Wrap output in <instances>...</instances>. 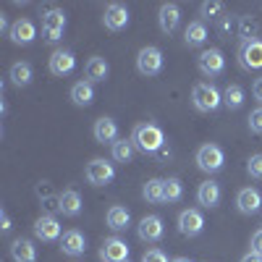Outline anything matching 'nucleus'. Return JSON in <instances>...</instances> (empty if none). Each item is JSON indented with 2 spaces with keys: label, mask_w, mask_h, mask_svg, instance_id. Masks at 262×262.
<instances>
[{
  "label": "nucleus",
  "mask_w": 262,
  "mask_h": 262,
  "mask_svg": "<svg viewBox=\"0 0 262 262\" xmlns=\"http://www.w3.org/2000/svg\"><path fill=\"white\" fill-rule=\"evenodd\" d=\"M242 262H262V254H257V252H249V254H244V257H242Z\"/></svg>",
  "instance_id": "42"
},
{
  "label": "nucleus",
  "mask_w": 262,
  "mask_h": 262,
  "mask_svg": "<svg viewBox=\"0 0 262 262\" xmlns=\"http://www.w3.org/2000/svg\"><path fill=\"white\" fill-rule=\"evenodd\" d=\"M105 223H107V228H111V231H126L128 223H131V215H128L126 207L113 205L111 210H107V215H105Z\"/></svg>",
  "instance_id": "27"
},
{
  "label": "nucleus",
  "mask_w": 262,
  "mask_h": 262,
  "mask_svg": "<svg viewBox=\"0 0 262 262\" xmlns=\"http://www.w3.org/2000/svg\"><path fill=\"white\" fill-rule=\"evenodd\" d=\"M170 262H191V259H186V257H176V259H170Z\"/></svg>",
  "instance_id": "43"
},
{
  "label": "nucleus",
  "mask_w": 262,
  "mask_h": 262,
  "mask_svg": "<svg viewBox=\"0 0 262 262\" xmlns=\"http://www.w3.org/2000/svg\"><path fill=\"white\" fill-rule=\"evenodd\" d=\"M0 223H3V226H0L3 231H11V217H8V212H6V210H0Z\"/></svg>",
  "instance_id": "41"
},
{
  "label": "nucleus",
  "mask_w": 262,
  "mask_h": 262,
  "mask_svg": "<svg viewBox=\"0 0 262 262\" xmlns=\"http://www.w3.org/2000/svg\"><path fill=\"white\" fill-rule=\"evenodd\" d=\"M207 37H210V32L205 27V21H191V24L186 27V32H184V42L189 48H202L207 42Z\"/></svg>",
  "instance_id": "24"
},
{
  "label": "nucleus",
  "mask_w": 262,
  "mask_h": 262,
  "mask_svg": "<svg viewBox=\"0 0 262 262\" xmlns=\"http://www.w3.org/2000/svg\"><path fill=\"white\" fill-rule=\"evenodd\" d=\"M163 53H160V48H152V45H147V48H142L139 50V55H137V71L142 74V76H158L160 71H163Z\"/></svg>",
  "instance_id": "5"
},
{
  "label": "nucleus",
  "mask_w": 262,
  "mask_h": 262,
  "mask_svg": "<svg viewBox=\"0 0 262 262\" xmlns=\"http://www.w3.org/2000/svg\"><path fill=\"white\" fill-rule=\"evenodd\" d=\"M158 21H160V29L165 34H173V32L179 29V24H181V8L176 3H163Z\"/></svg>",
  "instance_id": "19"
},
{
  "label": "nucleus",
  "mask_w": 262,
  "mask_h": 262,
  "mask_svg": "<svg viewBox=\"0 0 262 262\" xmlns=\"http://www.w3.org/2000/svg\"><path fill=\"white\" fill-rule=\"evenodd\" d=\"M236 34L242 37V42H254V39H259V24H257V18H252V16H238V21H236Z\"/></svg>",
  "instance_id": "28"
},
{
  "label": "nucleus",
  "mask_w": 262,
  "mask_h": 262,
  "mask_svg": "<svg viewBox=\"0 0 262 262\" xmlns=\"http://www.w3.org/2000/svg\"><path fill=\"white\" fill-rule=\"evenodd\" d=\"M71 102L76 105V107H90L92 102H95V86H92V81H76L74 86H71Z\"/></svg>",
  "instance_id": "21"
},
{
  "label": "nucleus",
  "mask_w": 262,
  "mask_h": 262,
  "mask_svg": "<svg viewBox=\"0 0 262 262\" xmlns=\"http://www.w3.org/2000/svg\"><path fill=\"white\" fill-rule=\"evenodd\" d=\"M236 207H238V212H242V215H254V212H259V210H262V194H259L257 189H252V186L242 189V191L236 194Z\"/></svg>",
  "instance_id": "13"
},
{
  "label": "nucleus",
  "mask_w": 262,
  "mask_h": 262,
  "mask_svg": "<svg viewBox=\"0 0 262 262\" xmlns=\"http://www.w3.org/2000/svg\"><path fill=\"white\" fill-rule=\"evenodd\" d=\"M131 142H134V147L139 152H144V155H158V152L165 147V134L155 123H139V126H134Z\"/></svg>",
  "instance_id": "1"
},
{
  "label": "nucleus",
  "mask_w": 262,
  "mask_h": 262,
  "mask_svg": "<svg viewBox=\"0 0 262 262\" xmlns=\"http://www.w3.org/2000/svg\"><path fill=\"white\" fill-rule=\"evenodd\" d=\"M137 233H139L142 242H147V244H158L160 238H163V233H165L163 217H160V215H144L142 221H139V226H137Z\"/></svg>",
  "instance_id": "9"
},
{
  "label": "nucleus",
  "mask_w": 262,
  "mask_h": 262,
  "mask_svg": "<svg viewBox=\"0 0 262 262\" xmlns=\"http://www.w3.org/2000/svg\"><path fill=\"white\" fill-rule=\"evenodd\" d=\"M8 37H11V42H16V45H32V42L37 39V27L29 18H18L11 27Z\"/></svg>",
  "instance_id": "17"
},
{
  "label": "nucleus",
  "mask_w": 262,
  "mask_h": 262,
  "mask_svg": "<svg viewBox=\"0 0 262 262\" xmlns=\"http://www.w3.org/2000/svg\"><path fill=\"white\" fill-rule=\"evenodd\" d=\"M252 252H257V254H262V228L252 236Z\"/></svg>",
  "instance_id": "40"
},
{
  "label": "nucleus",
  "mask_w": 262,
  "mask_h": 262,
  "mask_svg": "<svg viewBox=\"0 0 262 262\" xmlns=\"http://www.w3.org/2000/svg\"><path fill=\"white\" fill-rule=\"evenodd\" d=\"M84 176H86V181H90L92 186H107L116 179V168H113V163H107L102 158H95L92 163H86Z\"/></svg>",
  "instance_id": "6"
},
{
  "label": "nucleus",
  "mask_w": 262,
  "mask_h": 262,
  "mask_svg": "<svg viewBox=\"0 0 262 262\" xmlns=\"http://www.w3.org/2000/svg\"><path fill=\"white\" fill-rule=\"evenodd\" d=\"M196 66H200V74L202 76L215 79V76H221L226 71V55L217 50V48H210V50H205L200 58H196Z\"/></svg>",
  "instance_id": "7"
},
{
  "label": "nucleus",
  "mask_w": 262,
  "mask_h": 262,
  "mask_svg": "<svg viewBox=\"0 0 262 262\" xmlns=\"http://www.w3.org/2000/svg\"><path fill=\"white\" fill-rule=\"evenodd\" d=\"M60 196V212L69 215V217H76L81 212V194L76 189H66L58 194Z\"/></svg>",
  "instance_id": "26"
},
{
  "label": "nucleus",
  "mask_w": 262,
  "mask_h": 262,
  "mask_svg": "<svg viewBox=\"0 0 262 262\" xmlns=\"http://www.w3.org/2000/svg\"><path fill=\"white\" fill-rule=\"evenodd\" d=\"M37 196L42 202V210H45V215H53V212H60V196L53 194V186L48 181H39L37 184Z\"/></svg>",
  "instance_id": "22"
},
{
  "label": "nucleus",
  "mask_w": 262,
  "mask_h": 262,
  "mask_svg": "<svg viewBox=\"0 0 262 262\" xmlns=\"http://www.w3.org/2000/svg\"><path fill=\"white\" fill-rule=\"evenodd\" d=\"M142 262H168V257H165V252H160V249H149V252L142 254Z\"/></svg>",
  "instance_id": "38"
},
{
  "label": "nucleus",
  "mask_w": 262,
  "mask_h": 262,
  "mask_svg": "<svg viewBox=\"0 0 262 262\" xmlns=\"http://www.w3.org/2000/svg\"><path fill=\"white\" fill-rule=\"evenodd\" d=\"M74 66H76V58H74L71 50H53L48 69H50L53 76H69L74 71Z\"/></svg>",
  "instance_id": "12"
},
{
  "label": "nucleus",
  "mask_w": 262,
  "mask_h": 262,
  "mask_svg": "<svg viewBox=\"0 0 262 262\" xmlns=\"http://www.w3.org/2000/svg\"><path fill=\"white\" fill-rule=\"evenodd\" d=\"M249 128L254 131V134H262V105L249 113Z\"/></svg>",
  "instance_id": "37"
},
{
  "label": "nucleus",
  "mask_w": 262,
  "mask_h": 262,
  "mask_svg": "<svg viewBox=\"0 0 262 262\" xmlns=\"http://www.w3.org/2000/svg\"><path fill=\"white\" fill-rule=\"evenodd\" d=\"M223 3H217V0H207V3H202V16L205 18H221L217 13H223Z\"/></svg>",
  "instance_id": "35"
},
{
  "label": "nucleus",
  "mask_w": 262,
  "mask_h": 262,
  "mask_svg": "<svg viewBox=\"0 0 262 262\" xmlns=\"http://www.w3.org/2000/svg\"><path fill=\"white\" fill-rule=\"evenodd\" d=\"M102 24H105V29H111V32L126 29V27H128V8L121 6V3H111V6L105 8Z\"/></svg>",
  "instance_id": "11"
},
{
  "label": "nucleus",
  "mask_w": 262,
  "mask_h": 262,
  "mask_svg": "<svg viewBox=\"0 0 262 262\" xmlns=\"http://www.w3.org/2000/svg\"><path fill=\"white\" fill-rule=\"evenodd\" d=\"M32 76H34V71H32V66H29V63L18 60V63L11 66V81H13L16 86H27V84L32 81Z\"/></svg>",
  "instance_id": "32"
},
{
  "label": "nucleus",
  "mask_w": 262,
  "mask_h": 262,
  "mask_svg": "<svg viewBox=\"0 0 262 262\" xmlns=\"http://www.w3.org/2000/svg\"><path fill=\"white\" fill-rule=\"evenodd\" d=\"M60 249H63V254H69V257H81L84 254V249H86V238H84V233L81 231H66L63 236H60Z\"/></svg>",
  "instance_id": "18"
},
{
  "label": "nucleus",
  "mask_w": 262,
  "mask_h": 262,
  "mask_svg": "<svg viewBox=\"0 0 262 262\" xmlns=\"http://www.w3.org/2000/svg\"><path fill=\"white\" fill-rule=\"evenodd\" d=\"M191 102L200 113H215L223 105V92H217L215 84H210V81H200L191 90Z\"/></svg>",
  "instance_id": "2"
},
{
  "label": "nucleus",
  "mask_w": 262,
  "mask_h": 262,
  "mask_svg": "<svg viewBox=\"0 0 262 262\" xmlns=\"http://www.w3.org/2000/svg\"><path fill=\"white\" fill-rule=\"evenodd\" d=\"M202 228H205V217H202L200 210H184L179 215V231L184 236H189V238L191 236H200Z\"/></svg>",
  "instance_id": "15"
},
{
  "label": "nucleus",
  "mask_w": 262,
  "mask_h": 262,
  "mask_svg": "<svg viewBox=\"0 0 262 262\" xmlns=\"http://www.w3.org/2000/svg\"><path fill=\"white\" fill-rule=\"evenodd\" d=\"M92 134H95V139H97L100 144H111V147H113V144L118 142V123H116L113 118L102 116V118L95 121Z\"/></svg>",
  "instance_id": "14"
},
{
  "label": "nucleus",
  "mask_w": 262,
  "mask_h": 262,
  "mask_svg": "<svg viewBox=\"0 0 262 262\" xmlns=\"http://www.w3.org/2000/svg\"><path fill=\"white\" fill-rule=\"evenodd\" d=\"M223 105L228 111H238L244 105V86L242 84H228L223 90Z\"/></svg>",
  "instance_id": "31"
},
{
  "label": "nucleus",
  "mask_w": 262,
  "mask_h": 262,
  "mask_svg": "<svg viewBox=\"0 0 262 262\" xmlns=\"http://www.w3.org/2000/svg\"><path fill=\"white\" fill-rule=\"evenodd\" d=\"M142 194H144V200H147L149 205H163V202H165V181H163V179H149V181L144 184Z\"/></svg>",
  "instance_id": "29"
},
{
  "label": "nucleus",
  "mask_w": 262,
  "mask_h": 262,
  "mask_svg": "<svg viewBox=\"0 0 262 262\" xmlns=\"http://www.w3.org/2000/svg\"><path fill=\"white\" fill-rule=\"evenodd\" d=\"M84 74H86V81H105V79H107V74H111V66H107V60H105V58L95 55V58L86 60Z\"/></svg>",
  "instance_id": "25"
},
{
  "label": "nucleus",
  "mask_w": 262,
  "mask_h": 262,
  "mask_svg": "<svg viewBox=\"0 0 262 262\" xmlns=\"http://www.w3.org/2000/svg\"><path fill=\"white\" fill-rule=\"evenodd\" d=\"M66 32V13L60 8H48L42 13V37L48 42H60Z\"/></svg>",
  "instance_id": "4"
},
{
  "label": "nucleus",
  "mask_w": 262,
  "mask_h": 262,
  "mask_svg": "<svg viewBox=\"0 0 262 262\" xmlns=\"http://www.w3.org/2000/svg\"><path fill=\"white\" fill-rule=\"evenodd\" d=\"M247 173L252 179H262V155H259V152L247 160Z\"/></svg>",
  "instance_id": "36"
},
{
  "label": "nucleus",
  "mask_w": 262,
  "mask_h": 262,
  "mask_svg": "<svg viewBox=\"0 0 262 262\" xmlns=\"http://www.w3.org/2000/svg\"><path fill=\"white\" fill-rule=\"evenodd\" d=\"M238 66H242L244 71H259L262 69V39L242 42V48H238Z\"/></svg>",
  "instance_id": "8"
},
{
  "label": "nucleus",
  "mask_w": 262,
  "mask_h": 262,
  "mask_svg": "<svg viewBox=\"0 0 262 262\" xmlns=\"http://www.w3.org/2000/svg\"><path fill=\"white\" fill-rule=\"evenodd\" d=\"M223 165H226V155L217 144L207 142V144H202L200 149H196V168L200 170L217 173V170H223Z\"/></svg>",
  "instance_id": "3"
},
{
  "label": "nucleus",
  "mask_w": 262,
  "mask_h": 262,
  "mask_svg": "<svg viewBox=\"0 0 262 262\" xmlns=\"http://www.w3.org/2000/svg\"><path fill=\"white\" fill-rule=\"evenodd\" d=\"M252 95H254V100L262 105V76L254 79V84H252Z\"/></svg>",
  "instance_id": "39"
},
{
  "label": "nucleus",
  "mask_w": 262,
  "mask_h": 262,
  "mask_svg": "<svg viewBox=\"0 0 262 262\" xmlns=\"http://www.w3.org/2000/svg\"><path fill=\"white\" fill-rule=\"evenodd\" d=\"M236 21L238 18H233L228 13H223L221 18H217V34H221V39H231V34L236 32Z\"/></svg>",
  "instance_id": "34"
},
{
  "label": "nucleus",
  "mask_w": 262,
  "mask_h": 262,
  "mask_svg": "<svg viewBox=\"0 0 262 262\" xmlns=\"http://www.w3.org/2000/svg\"><path fill=\"white\" fill-rule=\"evenodd\" d=\"M100 259L102 262H128V244L118 236L105 238V244L100 249Z\"/></svg>",
  "instance_id": "10"
},
{
  "label": "nucleus",
  "mask_w": 262,
  "mask_h": 262,
  "mask_svg": "<svg viewBox=\"0 0 262 262\" xmlns=\"http://www.w3.org/2000/svg\"><path fill=\"white\" fill-rule=\"evenodd\" d=\"M221 196H223L221 184H215V181H205V184H200V189H196V202H200L202 207H207V210L221 205Z\"/></svg>",
  "instance_id": "20"
},
{
  "label": "nucleus",
  "mask_w": 262,
  "mask_h": 262,
  "mask_svg": "<svg viewBox=\"0 0 262 262\" xmlns=\"http://www.w3.org/2000/svg\"><path fill=\"white\" fill-rule=\"evenodd\" d=\"M134 142H131V139H118L113 147H111V155H113V160L116 163H131V160H134Z\"/></svg>",
  "instance_id": "30"
},
{
  "label": "nucleus",
  "mask_w": 262,
  "mask_h": 262,
  "mask_svg": "<svg viewBox=\"0 0 262 262\" xmlns=\"http://www.w3.org/2000/svg\"><path fill=\"white\" fill-rule=\"evenodd\" d=\"M34 236L42 238V242H55V238H60V223H58V217H55V215H42V217H37Z\"/></svg>",
  "instance_id": "16"
},
{
  "label": "nucleus",
  "mask_w": 262,
  "mask_h": 262,
  "mask_svg": "<svg viewBox=\"0 0 262 262\" xmlns=\"http://www.w3.org/2000/svg\"><path fill=\"white\" fill-rule=\"evenodd\" d=\"M184 196V184L179 179H165V202L173 205Z\"/></svg>",
  "instance_id": "33"
},
{
  "label": "nucleus",
  "mask_w": 262,
  "mask_h": 262,
  "mask_svg": "<svg viewBox=\"0 0 262 262\" xmlns=\"http://www.w3.org/2000/svg\"><path fill=\"white\" fill-rule=\"evenodd\" d=\"M11 257L13 262H37V247L29 238H16L11 244Z\"/></svg>",
  "instance_id": "23"
}]
</instances>
